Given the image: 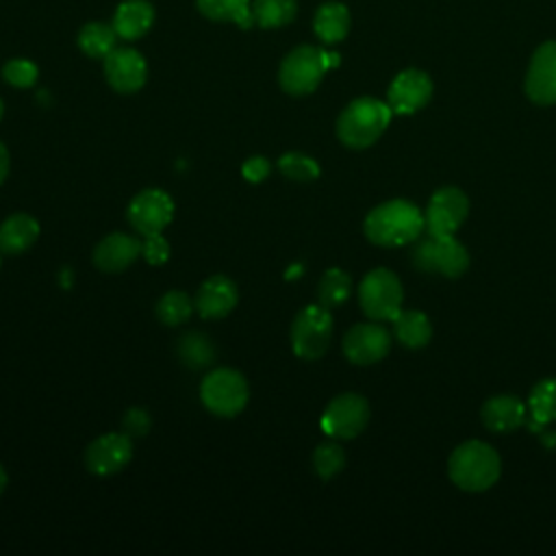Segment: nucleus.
Here are the masks:
<instances>
[{"mask_svg": "<svg viewBox=\"0 0 556 556\" xmlns=\"http://www.w3.org/2000/svg\"><path fill=\"white\" fill-rule=\"evenodd\" d=\"M363 230L371 243L382 248L413 243L424 230V213L408 200H389L367 213Z\"/></svg>", "mask_w": 556, "mask_h": 556, "instance_id": "nucleus-1", "label": "nucleus"}, {"mask_svg": "<svg viewBox=\"0 0 556 556\" xmlns=\"http://www.w3.org/2000/svg\"><path fill=\"white\" fill-rule=\"evenodd\" d=\"M391 106L378 98H356L352 100L337 119V137L343 146L363 150L378 141L391 122Z\"/></svg>", "mask_w": 556, "mask_h": 556, "instance_id": "nucleus-2", "label": "nucleus"}, {"mask_svg": "<svg viewBox=\"0 0 556 556\" xmlns=\"http://www.w3.org/2000/svg\"><path fill=\"white\" fill-rule=\"evenodd\" d=\"M447 473L452 482L463 491H486L500 478V456L491 445L482 441H467L452 452L447 460Z\"/></svg>", "mask_w": 556, "mask_h": 556, "instance_id": "nucleus-3", "label": "nucleus"}, {"mask_svg": "<svg viewBox=\"0 0 556 556\" xmlns=\"http://www.w3.org/2000/svg\"><path fill=\"white\" fill-rule=\"evenodd\" d=\"M334 65H339L337 52H328L317 46H298L282 59L278 83L289 96H308L319 87L326 70Z\"/></svg>", "mask_w": 556, "mask_h": 556, "instance_id": "nucleus-4", "label": "nucleus"}, {"mask_svg": "<svg viewBox=\"0 0 556 556\" xmlns=\"http://www.w3.org/2000/svg\"><path fill=\"white\" fill-rule=\"evenodd\" d=\"M250 397L248 380L243 374L230 367H217L208 371L200 384V400L208 413L217 417L239 415Z\"/></svg>", "mask_w": 556, "mask_h": 556, "instance_id": "nucleus-5", "label": "nucleus"}, {"mask_svg": "<svg viewBox=\"0 0 556 556\" xmlns=\"http://www.w3.org/2000/svg\"><path fill=\"white\" fill-rule=\"evenodd\" d=\"M358 304L374 321H393L402 311V285L391 269H371L358 285Z\"/></svg>", "mask_w": 556, "mask_h": 556, "instance_id": "nucleus-6", "label": "nucleus"}, {"mask_svg": "<svg viewBox=\"0 0 556 556\" xmlns=\"http://www.w3.org/2000/svg\"><path fill=\"white\" fill-rule=\"evenodd\" d=\"M293 354L304 361H315L326 354L332 339V315L321 304L304 306L291 324Z\"/></svg>", "mask_w": 556, "mask_h": 556, "instance_id": "nucleus-7", "label": "nucleus"}, {"mask_svg": "<svg viewBox=\"0 0 556 556\" xmlns=\"http://www.w3.org/2000/svg\"><path fill=\"white\" fill-rule=\"evenodd\" d=\"M413 265L421 271H439L447 278H458L469 267L467 250L450 237H432L419 239L410 250Z\"/></svg>", "mask_w": 556, "mask_h": 556, "instance_id": "nucleus-8", "label": "nucleus"}, {"mask_svg": "<svg viewBox=\"0 0 556 556\" xmlns=\"http://www.w3.org/2000/svg\"><path fill=\"white\" fill-rule=\"evenodd\" d=\"M369 421V404L358 393H341L326 406L321 415V430L332 439H354Z\"/></svg>", "mask_w": 556, "mask_h": 556, "instance_id": "nucleus-9", "label": "nucleus"}, {"mask_svg": "<svg viewBox=\"0 0 556 556\" xmlns=\"http://www.w3.org/2000/svg\"><path fill=\"white\" fill-rule=\"evenodd\" d=\"M469 215V200L458 187H441L432 193L426 213L424 230L432 237H450Z\"/></svg>", "mask_w": 556, "mask_h": 556, "instance_id": "nucleus-10", "label": "nucleus"}, {"mask_svg": "<svg viewBox=\"0 0 556 556\" xmlns=\"http://www.w3.org/2000/svg\"><path fill=\"white\" fill-rule=\"evenodd\" d=\"M126 217L139 235H159L169 226L174 217V202L163 189L150 187L130 200Z\"/></svg>", "mask_w": 556, "mask_h": 556, "instance_id": "nucleus-11", "label": "nucleus"}, {"mask_svg": "<svg viewBox=\"0 0 556 556\" xmlns=\"http://www.w3.org/2000/svg\"><path fill=\"white\" fill-rule=\"evenodd\" d=\"M132 458V439L126 432H106L85 450V467L96 476H113Z\"/></svg>", "mask_w": 556, "mask_h": 556, "instance_id": "nucleus-12", "label": "nucleus"}, {"mask_svg": "<svg viewBox=\"0 0 556 556\" xmlns=\"http://www.w3.org/2000/svg\"><path fill=\"white\" fill-rule=\"evenodd\" d=\"M102 61L104 78L117 93H135L146 85L148 65L135 48H113Z\"/></svg>", "mask_w": 556, "mask_h": 556, "instance_id": "nucleus-13", "label": "nucleus"}, {"mask_svg": "<svg viewBox=\"0 0 556 556\" xmlns=\"http://www.w3.org/2000/svg\"><path fill=\"white\" fill-rule=\"evenodd\" d=\"M391 334L380 324H356L343 337V354L354 365H371L389 354Z\"/></svg>", "mask_w": 556, "mask_h": 556, "instance_id": "nucleus-14", "label": "nucleus"}, {"mask_svg": "<svg viewBox=\"0 0 556 556\" xmlns=\"http://www.w3.org/2000/svg\"><path fill=\"white\" fill-rule=\"evenodd\" d=\"M432 96V80L421 70H404L389 85L387 104L397 115H410L428 104Z\"/></svg>", "mask_w": 556, "mask_h": 556, "instance_id": "nucleus-15", "label": "nucleus"}, {"mask_svg": "<svg viewBox=\"0 0 556 556\" xmlns=\"http://www.w3.org/2000/svg\"><path fill=\"white\" fill-rule=\"evenodd\" d=\"M526 96L536 104H556V41L539 46L526 74Z\"/></svg>", "mask_w": 556, "mask_h": 556, "instance_id": "nucleus-16", "label": "nucleus"}, {"mask_svg": "<svg viewBox=\"0 0 556 556\" xmlns=\"http://www.w3.org/2000/svg\"><path fill=\"white\" fill-rule=\"evenodd\" d=\"M237 300H239L237 285L228 276L217 274L206 278L200 285L193 306L204 319H222L237 306Z\"/></svg>", "mask_w": 556, "mask_h": 556, "instance_id": "nucleus-17", "label": "nucleus"}, {"mask_svg": "<svg viewBox=\"0 0 556 556\" xmlns=\"http://www.w3.org/2000/svg\"><path fill=\"white\" fill-rule=\"evenodd\" d=\"M141 254V241L126 235V232H113L100 239V243L93 250V265L100 271L106 274H119L126 267H130Z\"/></svg>", "mask_w": 556, "mask_h": 556, "instance_id": "nucleus-18", "label": "nucleus"}, {"mask_svg": "<svg viewBox=\"0 0 556 556\" xmlns=\"http://www.w3.org/2000/svg\"><path fill=\"white\" fill-rule=\"evenodd\" d=\"M154 24V7L148 0H122L113 15L117 37L126 41L141 39Z\"/></svg>", "mask_w": 556, "mask_h": 556, "instance_id": "nucleus-19", "label": "nucleus"}, {"mask_svg": "<svg viewBox=\"0 0 556 556\" xmlns=\"http://www.w3.org/2000/svg\"><path fill=\"white\" fill-rule=\"evenodd\" d=\"M39 237V222L33 215L15 213L0 224V254H22Z\"/></svg>", "mask_w": 556, "mask_h": 556, "instance_id": "nucleus-20", "label": "nucleus"}, {"mask_svg": "<svg viewBox=\"0 0 556 556\" xmlns=\"http://www.w3.org/2000/svg\"><path fill=\"white\" fill-rule=\"evenodd\" d=\"M526 406L517 395H495L482 406V424L493 432H510L523 424Z\"/></svg>", "mask_w": 556, "mask_h": 556, "instance_id": "nucleus-21", "label": "nucleus"}, {"mask_svg": "<svg viewBox=\"0 0 556 556\" xmlns=\"http://www.w3.org/2000/svg\"><path fill=\"white\" fill-rule=\"evenodd\" d=\"M313 30L324 43H339L350 30V11L343 2H324L313 17Z\"/></svg>", "mask_w": 556, "mask_h": 556, "instance_id": "nucleus-22", "label": "nucleus"}, {"mask_svg": "<svg viewBox=\"0 0 556 556\" xmlns=\"http://www.w3.org/2000/svg\"><path fill=\"white\" fill-rule=\"evenodd\" d=\"M393 332L404 348L419 350L428 345L432 337V324L421 311H400L393 319Z\"/></svg>", "mask_w": 556, "mask_h": 556, "instance_id": "nucleus-23", "label": "nucleus"}, {"mask_svg": "<svg viewBox=\"0 0 556 556\" xmlns=\"http://www.w3.org/2000/svg\"><path fill=\"white\" fill-rule=\"evenodd\" d=\"M195 7L202 15L215 22H235L241 28L254 24L250 0H195Z\"/></svg>", "mask_w": 556, "mask_h": 556, "instance_id": "nucleus-24", "label": "nucleus"}, {"mask_svg": "<svg viewBox=\"0 0 556 556\" xmlns=\"http://www.w3.org/2000/svg\"><path fill=\"white\" fill-rule=\"evenodd\" d=\"M117 43V33L113 24L89 22L78 33V48L91 59H104Z\"/></svg>", "mask_w": 556, "mask_h": 556, "instance_id": "nucleus-25", "label": "nucleus"}, {"mask_svg": "<svg viewBox=\"0 0 556 556\" xmlns=\"http://www.w3.org/2000/svg\"><path fill=\"white\" fill-rule=\"evenodd\" d=\"M298 0H254L252 15L261 28H280L295 20Z\"/></svg>", "mask_w": 556, "mask_h": 556, "instance_id": "nucleus-26", "label": "nucleus"}, {"mask_svg": "<svg viewBox=\"0 0 556 556\" xmlns=\"http://www.w3.org/2000/svg\"><path fill=\"white\" fill-rule=\"evenodd\" d=\"M350 293H352L350 274H345L339 267H330L324 271V276L317 285V298H319L321 306H326L328 311L337 308L350 298Z\"/></svg>", "mask_w": 556, "mask_h": 556, "instance_id": "nucleus-27", "label": "nucleus"}, {"mask_svg": "<svg viewBox=\"0 0 556 556\" xmlns=\"http://www.w3.org/2000/svg\"><path fill=\"white\" fill-rule=\"evenodd\" d=\"M176 352H178V358L191 367V369H200V367H206L213 363L215 358V348L211 343L208 337L200 334V332H187L178 339L176 343Z\"/></svg>", "mask_w": 556, "mask_h": 556, "instance_id": "nucleus-28", "label": "nucleus"}, {"mask_svg": "<svg viewBox=\"0 0 556 556\" xmlns=\"http://www.w3.org/2000/svg\"><path fill=\"white\" fill-rule=\"evenodd\" d=\"M528 408L539 424L556 421V378H545L532 387Z\"/></svg>", "mask_w": 556, "mask_h": 556, "instance_id": "nucleus-29", "label": "nucleus"}, {"mask_svg": "<svg viewBox=\"0 0 556 556\" xmlns=\"http://www.w3.org/2000/svg\"><path fill=\"white\" fill-rule=\"evenodd\" d=\"M193 313V302L185 291H167L156 302V317L165 326H180Z\"/></svg>", "mask_w": 556, "mask_h": 556, "instance_id": "nucleus-30", "label": "nucleus"}, {"mask_svg": "<svg viewBox=\"0 0 556 556\" xmlns=\"http://www.w3.org/2000/svg\"><path fill=\"white\" fill-rule=\"evenodd\" d=\"M278 169L291 178V180H298V182H308V180H315L319 176V165L315 159H311L308 154L304 152H285L280 159H278Z\"/></svg>", "mask_w": 556, "mask_h": 556, "instance_id": "nucleus-31", "label": "nucleus"}, {"mask_svg": "<svg viewBox=\"0 0 556 556\" xmlns=\"http://www.w3.org/2000/svg\"><path fill=\"white\" fill-rule=\"evenodd\" d=\"M313 467L321 480H330L345 467V454L339 443H321L313 452Z\"/></svg>", "mask_w": 556, "mask_h": 556, "instance_id": "nucleus-32", "label": "nucleus"}, {"mask_svg": "<svg viewBox=\"0 0 556 556\" xmlns=\"http://www.w3.org/2000/svg\"><path fill=\"white\" fill-rule=\"evenodd\" d=\"M2 78L17 87V89H26V87H33L39 78V70L33 61L28 59H11L9 63H4L2 67Z\"/></svg>", "mask_w": 556, "mask_h": 556, "instance_id": "nucleus-33", "label": "nucleus"}, {"mask_svg": "<svg viewBox=\"0 0 556 556\" xmlns=\"http://www.w3.org/2000/svg\"><path fill=\"white\" fill-rule=\"evenodd\" d=\"M150 426H152V421H150V415H148V410H143V408H128L126 413H124V417H122V428H124V432L130 437V439H141V437H146L148 432H150Z\"/></svg>", "mask_w": 556, "mask_h": 556, "instance_id": "nucleus-34", "label": "nucleus"}, {"mask_svg": "<svg viewBox=\"0 0 556 556\" xmlns=\"http://www.w3.org/2000/svg\"><path fill=\"white\" fill-rule=\"evenodd\" d=\"M141 254L150 265H163L169 258V243L161 232L159 235H148L141 241Z\"/></svg>", "mask_w": 556, "mask_h": 556, "instance_id": "nucleus-35", "label": "nucleus"}, {"mask_svg": "<svg viewBox=\"0 0 556 556\" xmlns=\"http://www.w3.org/2000/svg\"><path fill=\"white\" fill-rule=\"evenodd\" d=\"M269 172H271V165H269V161H267L265 156H261V154L250 156V159L241 165V174H243V178H245L248 182H261V180H265V178L269 176Z\"/></svg>", "mask_w": 556, "mask_h": 556, "instance_id": "nucleus-36", "label": "nucleus"}, {"mask_svg": "<svg viewBox=\"0 0 556 556\" xmlns=\"http://www.w3.org/2000/svg\"><path fill=\"white\" fill-rule=\"evenodd\" d=\"M9 169H11V156H9L7 146L0 141V185L7 180Z\"/></svg>", "mask_w": 556, "mask_h": 556, "instance_id": "nucleus-37", "label": "nucleus"}, {"mask_svg": "<svg viewBox=\"0 0 556 556\" xmlns=\"http://www.w3.org/2000/svg\"><path fill=\"white\" fill-rule=\"evenodd\" d=\"M7 484H9V476H7V469L0 465V495L4 493Z\"/></svg>", "mask_w": 556, "mask_h": 556, "instance_id": "nucleus-38", "label": "nucleus"}, {"mask_svg": "<svg viewBox=\"0 0 556 556\" xmlns=\"http://www.w3.org/2000/svg\"><path fill=\"white\" fill-rule=\"evenodd\" d=\"M2 115H4V104H2V100H0V119H2Z\"/></svg>", "mask_w": 556, "mask_h": 556, "instance_id": "nucleus-39", "label": "nucleus"}]
</instances>
